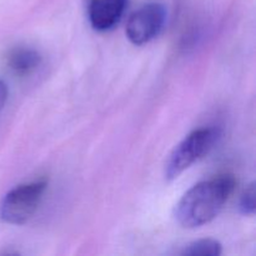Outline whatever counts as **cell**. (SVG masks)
<instances>
[{
	"label": "cell",
	"mask_w": 256,
	"mask_h": 256,
	"mask_svg": "<svg viewBox=\"0 0 256 256\" xmlns=\"http://www.w3.org/2000/svg\"><path fill=\"white\" fill-rule=\"evenodd\" d=\"M128 0H89L88 15L98 32H108L116 26L126 9Z\"/></svg>",
	"instance_id": "5"
},
{
	"label": "cell",
	"mask_w": 256,
	"mask_h": 256,
	"mask_svg": "<svg viewBox=\"0 0 256 256\" xmlns=\"http://www.w3.org/2000/svg\"><path fill=\"white\" fill-rule=\"evenodd\" d=\"M216 139L218 132L212 128H202L188 135L168 158L165 164L166 180L176 179L195 162L208 154Z\"/></svg>",
	"instance_id": "2"
},
{
	"label": "cell",
	"mask_w": 256,
	"mask_h": 256,
	"mask_svg": "<svg viewBox=\"0 0 256 256\" xmlns=\"http://www.w3.org/2000/svg\"><path fill=\"white\" fill-rule=\"evenodd\" d=\"M8 94H9V92H8L6 84H5L4 82H2V80H0V110L4 108L5 102H6Z\"/></svg>",
	"instance_id": "9"
},
{
	"label": "cell",
	"mask_w": 256,
	"mask_h": 256,
	"mask_svg": "<svg viewBox=\"0 0 256 256\" xmlns=\"http://www.w3.org/2000/svg\"><path fill=\"white\" fill-rule=\"evenodd\" d=\"M239 210L244 215H252L255 212V184H250L242 194Z\"/></svg>",
	"instance_id": "8"
},
{
	"label": "cell",
	"mask_w": 256,
	"mask_h": 256,
	"mask_svg": "<svg viewBox=\"0 0 256 256\" xmlns=\"http://www.w3.org/2000/svg\"><path fill=\"white\" fill-rule=\"evenodd\" d=\"M42 62L39 52L29 48H18L8 56L10 69L18 75H28L34 72Z\"/></svg>",
	"instance_id": "6"
},
{
	"label": "cell",
	"mask_w": 256,
	"mask_h": 256,
	"mask_svg": "<svg viewBox=\"0 0 256 256\" xmlns=\"http://www.w3.org/2000/svg\"><path fill=\"white\" fill-rule=\"evenodd\" d=\"M234 178L222 175L194 185L175 208V218L182 228L195 229L219 215L235 189Z\"/></svg>",
	"instance_id": "1"
},
{
	"label": "cell",
	"mask_w": 256,
	"mask_h": 256,
	"mask_svg": "<svg viewBox=\"0 0 256 256\" xmlns=\"http://www.w3.org/2000/svg\"><path fill=\"white\" fill-rule=\"evenodd\" d=\"M46 185L45 180H40L10 190L0 204V219L12 225L26 222L39 208Z\"/></svg>",
	"instance_id": "3"
},
{
	"label": "cell",
	"mask_w": 256,
	"mask_h": 256,
	"mask_svg": "<svg viewBox=\"0 0 256 256\" xmlns=\"http://www.w3.org/2000/svg\"><path fill=\"white\" fill-rule=\"evenodd\" d=\"M222 252V246L215 239H199L185 245L179 252L182 256H218Z\"/></svg>",
	"instance_id": "7"
},
{
	"label": "cell",
	"mask_w": 256,
	"mask_h": 256,
	"mask_svg": "<svg viewBox=\"0 0 256 256\" xmlns=\"http://www.w3.org/2000/svg\"><path fill=\"white\" fill-rule=\"evenodd\" d=\"M166 20L164 5L150 2L130 15L125 32L128 39L134 45H145L162 32Z\"/></svg>",
	"instance_id": "4"
}]
</instances>
